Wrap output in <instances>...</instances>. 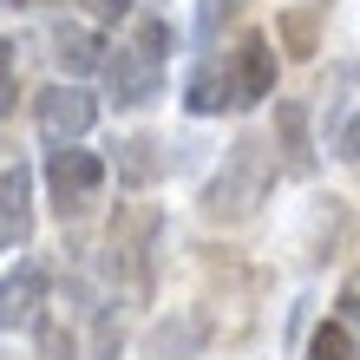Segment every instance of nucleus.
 <instances>
[{
  "label": "nucleus",
  "instance_id": "f257e3e1",
  "mask_svg": "<svg viewBox=\"0 0 360 360\" xmlns=\"http://www.w3.org/2000/svg\"><path fill=\"white\" fill-rule=\"evenodd\" d=\"M269 184H275V151L262 138H236L229 158H223V171L203 190V210L217 223H243V217H256V203L269 197Z\"/></svg>",
  "mask_w": 360,
  "mask_h": 360
},
{
  "label": "nucleus",
  "instance_id": "f03ea898",
  "mask_svg": "<svg viewBox=\"0 0 360 360\" xmlns=\"http://www.w3.org/2000/svg\"><path fill=\"white\" fill-rule=\"evenodd\" d=\"M105 190V158L98 151H79V144H53L46 151V197L59 210V223L86 217Z\"/></svg>",
  "mask_w": 360,
  "mask_h": 360
},
{
  "label": "nucleus",
  "instance_id": "7ed1b4c3",
  "mask_svg": "<svg viewBox=\"0 0 360 360\" xmlns=\"http://www.w3.org/2000/svg\"><path fill=\"white\" fill-rule=\"evenodd\" d=\"M33 118H39V131L53 144H79L92 131V118H98V98L86 86H72V79H59V86H46L33 98Z\"/></svg>",
  "mask_w": 360,
  "mask_h": 360
},
{
  "label": "nucleus",
  "instance_id": "20e7f679",
  "mask_svg": "<svg viewBox=\"0 0 360 360\" xmlns=\"http://www.w3.org/2000/svg\"><path fill=\"white\" fill-rule=\"evenodd\" d=\"M151 243H158V210H118L105 249H112V269H124L131 288L151 282Z\"/></svg>",
  "mask_w": 360,
  "mask_h": 360
},
{
  "label": "nucleus",
  "instance_id": "39448f33",
  "mask_svg": "<svg viewBox=\"0 0 360 360\" xmlns=\"http://www.w3.org/2000/svg\"><path fill=\"white\" fill-rule=\"evenodd\" d=\"M105 92H112L118 105H151L158 86H164V66L158 59H144L138 46H118V53H105Z\"/></svg>",
  "mask_w": 360,
  "mask_h": 360
},
{
  "label": "nucleus",
  "instance_id": "423d86ee",
  "mask_svg": "<svg viewBox=\"0 0 360 360\" xmlns=\"http://www.w3.org/2000/svg\"><path fill=\"white\" fill-rule=\"evenodd\" d=\"M46 288H53L46 262H20L7 282H0V328H33L39 314H46Z\"/></svg>",
  "mask_w": 360,
  "mask_h": 360
},
{
  "label": "nucleus",
  "instance_id": "0eeeda50",
  "mask_svg": "<svg viewBox=\"0 0 360 360\" xmlns=\"http://www.w3.org/2000/svg\"><path fill=\"white\" fill-rule=\"evenodd\" d=\"M275 151H282V171L295 177H314V124H308V105L302 98H275Z\"/></svg>",
  "mask_w": 360,
  "mask_h": 360
},
{
  "label": "nucleus",
  "instance_id": "6e6552de",
  "mask_svg": "<svg viewBox=\"0 0 360 360\" xmlns=\"http://www.w3.org/2000/svg\"><path fill=\"white\" fill-rule=\"evenodd\" d=\"M229 79H236V112L243 105H262L275 92V39L249 33L236 53H229Z\"/></svg>",
  "mask_w": 360,
  "mask_h": 360
},
{
  "label": "nucleus",
  "instance_id": "1a4fd4ad",
  "mask_svg": "<svg viewBox=\"0 0 360 360\" xmlns=\"http://www.w3.org/2000/svg\"><path fill=\"white\" fill-rule=\"evenodd\" d=\"M33 236V171L13 164L0 171V243H27Z\"/></svg>",
  "mask_w": 360,
  "mask_h": 360
},
{
  "label": "nucleus",
  "instance_id": "9d476101",
  "mask_svg": "<svg viewBox=\"0 0 360 360\" xmlns=\"http://www.w3.org/2000/svg\"><path fill=\"white\" fill-rule=\"evenodd\" d=\"M184 105L197 118H217V112H236V79H229V59H203L184 86Z\"/></svg>",
  "mask_w": 360,
  "mask_h": 360
},
{
  "label": "nucleus",
  "instance_id": "9b49d317",
  "mask_svg": "<svg viewBox=\"0 0 360 360\" xmlns=\"http://www.w3.org/2000/svg\"><path fill=\"white\" fill-rule=\"evenodd\" d=\"M203 347V314H171L144 334V360H197Z\"/></svg>",
  "mask_w": 360,
  "mask_h": 360
},
{
  "label": "nucleus",
  "instance_id": "f8f14e48",
  "mask_svg": "<svg viewBox=\"0 0 360 360\" xmlns=\"http://www.w3.org/2000/svg\"><path fill=\"white\" fill-rule=\"evenodd\" d=\"M53 59L66 72H98L105 66V39L92 27H53Z\"/></svg>",
  "mask_w": 360,
  "mask_h": 360
},
{
  "label": "nucleus",
  "instance_id": "ddd939ff",
  "mask_svg": "<svg viewBox=\"0 0 360 360\" xmlns=\"http://www.w3.org/2000/svg\"><path fill=\"white\" fill-rule=\"evenodd\" d=\"M112 151H118V177H124V184H158V177H164L158 138H124V144H112Z\"/></svg>",
  "mask_w": 360,
  "mask_h": 360
},
{
  "label": "nucleus",
  "instance_id": "4468645a",
  "mask_svg": "<svg viewBox=\"0 0 360 360\" xmlns=\"http://www.w3.org/2000/svg\"><path fill=\"white\" fill-rule=\"evenodd\" d=\"M314 33H321V7H295V13H282V39H288L295 59L314 53Z\"/></svg>",
  "mask_w": 360,
  "mask_h": 360
},
{
  "label": "nucleus",
  "instance_id": "2eb2a0df",
  "mask_svg": "<svg viewBox=\"0 0 360 360\" xmlns=\"http://www.w3.org/2000/svg\"><path fill=\"white\" fill-rule=\"evenodd\" d=\"M33 334H39V360H79V334L66 321H46V314H39Z\"/></svg>",
  "mask_w": 360,
  "mask_h": 360
},
{
  "label": "nucleus",
  "instance_id": "dca6fc26",
  "mask_svg": "<svg viewBox=\"0 0 360 360\" xmlns=\"http://www.w3.org/2000/svg\"><path fill=\"white\" fill-rule=\"evenodd\" d=\"M308 360H354V328L321 321V328H314V341H308Z\"/></svg>",
  "mask_w": 360,
  "mask_h": 360
},
{
  "label": "nucleus",
  "instance_id": "f3484780",
  "mask_svg": "<svg viewBox=\"0 0 360 360\" xmlns=\"http://www.w3.org/2000/svg\"><path fill=\"white\" fill-rule=\"evenodd\" d=\"M131 46H138L144 59H158V66H164V53H171V27H164L158 13H144V20H138V33H131Z\"/></svg>",
  "mask_w": 360,
  "mask_h": 360
},
{
  "label": "nucleus",
  "instance_id": "a211bd4d",
  "mask_svg": "<svg viewBox=\"0 0 360 360\" xmlns=\"http://www.w3.org/2000/svg\"><path fill=\"white\" fill-rule=\"evenodd\" d=\"M236 7H243V0H197V39H203V46L236 20Z\"/></svg>",
  "mask_w": 360,
  "mask_h": 360
},
{
  "label": "nucleus",
  "instance_id": "6ab92c4d",
  "mask_svg": "<svg viewBox=\"0 0 360 360\" xmlns=\"http://www.w3.org/2000/svg\"><path fill=\"white\" fill-rule=\"evenodd\" d=\"M13 98H20V46L0 39V118L13 112Z\"/></svg>",
  "mask_w": 360,
  "mask_h": 360
},
{
  "label": "nucleus",
  "instance_id": "aec40b11",
  "mask_svg": "<svg viewBox=\"0 0 360 360\" xmlns=\"http://www.w3.org/2000/svg\"><path fill=\"white\" fill-rule=\"evenodd\" d=\"M334 308H341V314H334L341 328H354V321H360V269H354L347 282H341V302H334Z\"/></svg>",
  "mask_w": 360,
  "mask_h": 360
},
{
  "label": "nucleus",
  "instance_id": "412c9836",
  "mask_svg": "<svg viewBox=\"0 0 360 360\" xmlns=\"http://www.w3.org/2000/svg\"><path fill=\"white\" fill-rule=\"evenodd\" d=\"M334 151H341L347 164H360V118H347V124H341V138H334Z\"/></svg>",
  "mask_w": 360,
  "mask_h": 360
},
{
  "label": "nucleus",
  "instance_id": "4be33fe9",
  "mask_svg": "<svg viewBox=\"0 0 360 360\" xmlns=\"http://www.w3.org/2000/svg\"><path fill=\"white\" fill-rule=\"evenodd\" d=\"M79 7H86L92 20H124V13H131V0H79Z\"/></svg>",
  "mask_w": 360,
  "mask_h": 360
},
{
  "label": "nucleus",
  "instance_id": "5701e85b",
  "mask_svg": "<svg viewBox=\"0 0 360 360\" xmlns=\"http://www.w3.org/2000/svg\"><path fill=\"white\" fill-rule=\"evenodd\" d=\"M13 7H46V0H13Z\"/></svg>",
  "mask_w": 360,
  "mask_h": 360
}]
</instances>
